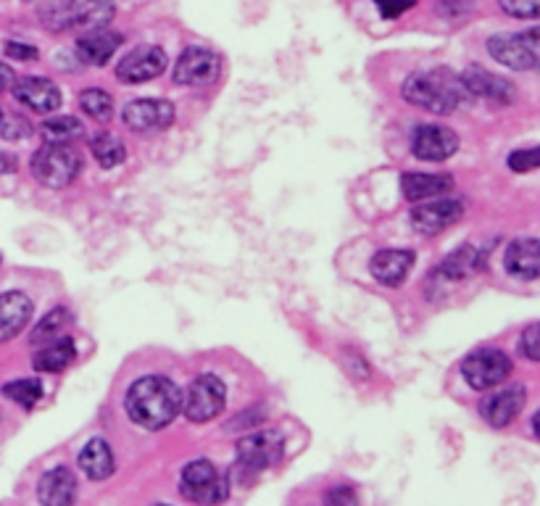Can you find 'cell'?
Segmentation results:
<instances>
[{"label": "cell", "mask_w": 540, "mask_h": 506, "mask_svg": "<svg viewBox=\"0 0 540 506\" xmlns=\"http://www.w3.org/2000/svg\"><path fill=\"white\" fill-rule=\"evenodd\" d=\"M124 406L135 425L161 430L182 412V391L169 377L145 375L130 385Z\"/></svg>", "instance_id": "obj_1"}, {"label": "cell", "mask_w": 540, "mask_h": 506, "mask_svg": "<svg viewBox=\"0 0 540 506\" xmlns=\"http://www.w3.org/2000/svg\"><path fill=\"white\" fill-rule=\"evenodd\" d=\"M404 98L419 109L430 111V114L448 116L467 101L469 93L461 77H454L446 69H438V72L411 74L404 82Z\"/></svg>", "instance_id": "obj_2"}, {"label": "cell", "mask_w": 540, "mask_h": 506, "mask_svg": "<svg viewBox=\"0 0 540 506\" xmlns=\"http://www.w3.org/2000/svg\"><path fill=\"white\" fill-rule=\"evenodd\" d=\"M32 177L51 190L69 188L82 172V156L69 143H45L29 161Z\"/></svg>", "instance_id": "obj_3"}, {"label": "cell", "mask_w": 540, "mask_h": 506, "mask_svg": "<svg viewBox=\"0 0 540 506\" xmlns=\"http://www.w3.org/2000/svg\"><path fill=\"white\" fill-rule=\"evenodd\" d=\"M180 493L193 504H222L230 496V483L209 459H195L182 470Z\"/></svg>", "instance_id": "obj_4"}, {"label": "cell", "mask_w": 540, "mask_h": 506, "mask_svg": "<svg viewBox=\"0 0 540 506\" xmlns=\"http://www.w3.org/2000/svg\"><path fill=\"white\" fill-rule=\"evenodd\" d=\"M488 53L498 64L530 72L538 66V29L530 27L527 32H501L488 40Z\"/></svg>", "instance_id": "obj_5"}, {"label": "cell", "mask_w": 540, "mask_h": 506, "mask_svg": "<svg viewBox=\"0 0 540 506\" xmlns=\"http://www.w3.org/2000/svg\"><path fill=\"white\" fill-rule=\"evenodd\" d=\"M461 375L467 380L469 388L475 391H490L509 380L512 375V359L498 351V348H480L464 359L461 364Z\"/></svg>", "instance_id": "obj_6"}, {"label": "cell", "mask_w": 540, "mask_h": 506, "mask_svg": "<svg viewBox=\"0 0 540 506\" xmlns=\"http://www.w3.org/2000/svg\"><path fill=\"white\" fill-rule=\"evenodd\" d=\"M227 404V388L216 375H201L190 383L182 398V412L190 422H209L219 417Z\"/></svg>", "instance_id": "obj_7"}, {"label": "cell", "mask_w": 540, "mask_h": 506, "mask_svg": "<svg viewBox=\"0 0 540 506\" xmlns=\"http://www.w3.org/2000/svg\"><path fill=\"white\" fill-rule=\"evenodd\" d=\"M238 467L245 472L269 470L285 456V438L280 430H259L240 438L238 443Z\"/></svg>", "instance_id": "obj_8"}, {"label": "cell", "mask_w": 540, "mask_h": 506, "mask_svg": "<svg viewBox=\"0 0 540 506\" xmlns=\"http://www.w3.org/2000/svg\"><path fill=\"white\" fill-rule=\"evenodd\" d=\"M222 72V61L209 48H188L182 51V56L174 64V82L177 85H190V87H203L216 82Z\"/></svg>", "instance_id": "obj_9"}, {"label": "cell", "mask_w": 540, "mask_h": 506, "mask_svg": "<svg viewBox=\"0 0 540 506\" xmlns=\"http://www.w3.org/2000/svg\"><path fill=\"white\" fill-rule=\"evenodd\" d=\"M166 72V53L159 45H145V48H135L132 53L116 64V77L127 85H140V82L156 80Z\"/></svg>", "instance_id": "obj_10"}, {"label": "cell", "mask_w": 540, "mask_h": 506, "mask_svg": "<svg viewBox=\"0 0 540 506\" xmlns=\"http://www.w3.org/2000/svg\"><path fill=\"white\" fill-rule=\"evenodd\" d=\"M459 151V138L456 132L440 124H419L411 132V153L422 161H446Z\"/></svg>", "instance_id": "obj_11"}, {"label": "cell", "mask_w": 540, "mask_h": 506, "mask_svg": "<svg viewBox=\"0 0 540 506\" xmlns=\"http://www.w3.org/2000/svg\"><path fill=\"white\" fill-rule=\"evenodd\" d=\"M122 119L135 132H159L172 127L174 106L161 98H137L124 106Z\"/></svg>", "instance_id": "obj_12"}, {"label": "cell", "mask_w": 540, "mask_h": 506, "mask_svg": "<svg viewBox=\"0 0 540 506\" xmlns=\"http://www.w3.org/2000/svg\"><path fill=\"white\" fill-rule=\"evenodd\" d=\"M461 217H464L461 201L440 198V201L425 203V206H417V209L411 211V225H414V230H417L419 235L432 238V235H440L443 230L456 225Z\"/></svg>", "instance_id": "obj_13"}, {"label": "cell", "mask_w": 540, "mask_h": 506, "mask_svg": "<svg viewBox=\"0 0 540 506\" xmlns=\"http://www.w3.org/2000/svg\"><path fill=\"white\" fill-rule=\"evenodd\" d=\"M14 98L35 114H53L61 106V90L48 77H22L11 85Z\"/></svg>", "instance_id": "obj_14"}, {"label": "cell", "mask_w": 540, "mask_h": 506, "mask_svg": "<svg viewBox=\"0 0 540 506\" xmlns=\"http://www.w3.org/2000/svg\"><path fill=\"white\" fill-rule=\"evenodd\" d=\"M414 261H417V256L409 248H385V251H377L372 256L369 272L385 288H398V285H404Z\"/></svg>", "instance_id": "obj_15"}, {"label": "cell", "mask_w": 540, "mask_h": 506, "mask_svg": "<svg viewBox=\"0 0 540 506\" xmlns=\"http://www.w3.org/2000/svg\"><path fill=\"white\" fill-rule=\"evenodd\" d=\"M461 82H464L469 95L485 98V101L498 103V106H509V103L514 101L512 82L504 80V77H496V74H490L483 66H469L467 72L461 74Z\"/></svg>", "instance_id": "obj_16"}, {"label": "cell", "mask_w": 540, "mask_h": 506, "mask_svg": "<svg viewBox=\"0 0 540 506\" xmlns=\"http://www.w3.org/2000/svg\"><path fill=\"white\" fill-rule=\"evenodd\" d=\"M114 14V0H66L64 3L66 27L69 29H101L114 19Z\"/></svg>", "instance_id": "obj_17"}, {"label": "cell", "mask_w": 540, "mask_h": 506, "mask_svg": "<svg viewBox=\"0 0 540 506\" xmlns=\"http://www.w3.org/2000/svg\"><path fill=\"white\" fill-rule=\"evenodd\" d=\"M32 311H35V304H32V298L24 296L22 290L3 293L0 296V343H8L22 333Z\"/></svg>", "instance_id": "obj_18"}, {"label": "cell", "mask_w": 540, "mask_h": 506, "mask_svg": "<svg viewBox=\"0 0 540 506\" xmlns=\"http://www.w3.org/2000/svg\"><path fill=\"white\" fill-rule=\"evenodd\" d=\"M527 391L522 385H512V388H504V391L493 393L480 404V414H483L485 420L490 422L493 427H506L509 422H514L519 412H522V406H525Z\"/></svg>", "instance_id": "obj_19"}, {"label": "cell", "mask_w": 540, "mask_h": 506, "mask_svg": "<svg viewBox=\"0 0 540 506\" xmlns=\"http://www.w3.org/2000/svg\"><path fill=\"white\" fill-rule=\"evenodd\" d=\"M504 267L509 275L519 280H538L540 275V243L538 238L514 240L504 256Z\"/></svg>", "instance_id": "obj_20"}, {"label": "cell", "mask_w": 540, "mask_h": 506, "mask_svg": "<svg viewBox=\"0 0 540 506\" xmlns=\"http://www.w3.org/2000/svg\"><path fill=\"white\" fill-rule=\"evenodd\" d=\"M37 499L45 506H66L77 501V478L69 467H56L48 470L40 480L37 488Z\"/></svg>", "instance_id": "obj_21"}, {"label": "cell", "mask_w": 540, "mask_h": 506, "mask_svg": "<svg viewBox=\"0 0 540 506\" xmlns=\"http://www.w3.org/2000/svg\"><path fill=\"white\" fill-rule=\"evenodd\" d=\"M122 45V35H116V32H108V29H90L87 35H82L77 40V58H80L82 64L90 66H103L108 58L114 56L116 48Z\"/></svg>", "instance_id": "obj_22"}, {"label": "cell", "mask_w": 540, "mask_h": 506, "mask_svg": "<svg viewBox=\"0 0 540 506\" xmlns=\"http://www.w3.org/2000/svg\"><path fill=\"white\" fill-rule=\"evenodd\" d=\"M454 177L451 174H422L409 172L401 177V190L409 201H427V198H438L448 190H454Z\"/></svg>", "instance_id": "obj_23"}, {"label": "cell", "mask_w": 540, "mask_h": 506, "mask_svg": "<svg viewBox=\"0 0 540 506\" xmlns=\"http://www.w3.org/2000/svg\"><path fill=\"white\" fill-rule=\"evenodd\" d=\"M77 359V343L69 335H58V338L43 343V348L32 356V367L37 372H61Z\"/></svg>", "instance_id": "obj_24"}, {"label": "cell", "mask_w": 540, "mask_h": 506, "mask_svg": "<svg viewBox=\"0 0 540 506\" xmlns=\"http://www.w3.org/2000/svg\"><path fill=\"white\" fill-rule=\"evenodd\" d=\"M483 264H485L483 251H477L475 246H461L459 251L451 253V256L440 264L435 275H443L446 280L456 282V280H464V277L477 275V272L483 269Z\"/></svg>", "instance_id": "obj_25"}, {"label": "cell", "mask_w": 540, "mask_h": 506, "mask_svg": "<svg viewBox=\"0 0 540 506\" xmlns=\"http://www.w3.org/2000/svg\"><path fill=\"white\" fill-rule=\"evenodd\" d=\"M80 470L90 480H106L114 475V454L103 438H93L80 454Z\"/></svg>", "instance_id": "obj_26"}, {"label": "cell", "mask_w": 540, "mask_h": 506, "mask_svg": "<svg viewBox=\"0 0 540 506\" xmlns=\"http://www.w3.org/2000/svg\"><path fill=\"white\" fill-rule=\"evenodd\" d=\"M69 325H72V311L66 309V306H58V309L48 311V314L37 322L29 340H32V346H43L48 340L64 335V330Z\"/></svg>", "instance_id": "obj_27"}, {"label": "cell", "mask_w": 540, "mask_h": 506, "mask_svg": "<svg viewBox=\"0 0 540 506\" xmlns=\"http://www.w3.org/2000/svg\"><path fill=\"white\" fill-rule=\"evenodd\" d=\"M90 148H93V156L95 161L101 164V169H114L127 159V148H124L122 140L111 135V132L95 135V138L90 140Z\"/></svg>", "instance_id": "obj_28"}, {"label": "cell", "mask_w": 540, "mask_h": 506, "mask_svg": "<svg viewBox=\"0 0 540 506\" xmlns=\"http://www.w3.org/2000/svg\"><path fill=\"white\" fill-rule=\"evenodd\" d=\"M80 109L95 122H108L114 116V98L106 90L90 87V90L80 93Z\"/></svg>", "instance_id": "obj_29"}, {"label": "cell", "mask_w": 540, "mask_h": 506, "mask_svg": "<svg viewBox=\"0 0 540 506\" xmlns=\"http://www.w3.org/2000/svg\"><path fill=\"white\" fill-rule=\"evenodd\" d=\"M3 396L11 398L14 404L24 406V409H35L37 401L43 398V383L32 380V377H22V380L3 385Z\"/></svg>", "instance_id": "obj_30"}, {"label": "cell", "mask_w": 540, "mask_h": 506, "mask_svg": "<svg viewBox=\"0 0 540 506\" xmlns=\"http://www.w3.org/2000/svg\"><path fill=\"white\" fill-rule=\"evenodd\" d=\"M82 135V122L74 116H56L43 124V138L48 143H72Z\"/></svg>", "instance_id": "obj_31"}, {"label": "cell", "mask_w": 540, "mask_h": 506, "mask_svg": "<svg viewBox=\"0 0 540 506\" xmlns=\"http://www.w3.org/2000/svg\"><path fill=\"white\" fill-rule=\"evenodd\" d=\"M29 135H32V122L27 116L19 114V111L0 109V138L16 143V140H24Z\"/></svg>", "instance_id": "obj_32"}, {"label": "cell", "mask_w": 540, "mask_h": 506, "mask_svg": "<svg viewBox=\"0 0 540 506\" xmlns=\"http://www.w3.org/2000/svg\"><path fill=\"white\" fill-rule=\"evenodd\" d=\"M540 325L538 322H533V325L525 327V333H522V338H519V354L525 356L527 362H538L540 359Z\"/></svg>", "instance_id": "obj_33"}, {"label": "cell", "mask_w": 540, "mask_h": 506, "mask_svg": "<svg viewBox=\"0 0 540 506\" xmlns=\"http://www.w3.org/2000/svg\"><path fill=\"white\" fill-rule=\"evenodd\" d=\"M498 6L517 19H535L540 14V0H498Z\"/></svg>", "instance_id": "obj_34"}, {"label": "cell", "mask_w": 540, "mask_h": 506, "mask_svg": "<svg viewBox=\"0 0 540 506\" xmlns=\"http://www.w3.org/2000/svg\"><path fill=\"white\" fill-rule=\"evenodd\" d=\"M509 167L514 172H533L538 169V148H522V151H514L509 156Z\"/></svg>", "instance_id": "obj_35"}, {"label": "cell", "mask_w": 540, "mask_h": 506, "mask_svg": "<svg viewBox=\"0 0 540 506\" xmlns=\"http://www.w3.org/2000/svg\"><path fill=\"white\" fill-rule=\"evenodd\" d=\"M380 8L382 19H396V16L406 14L409 8L417 6V0H375Z\"/></svg>", "instance_id": "obj_36"}, {"label": "cell", "mask_w": 540, "mask_h": 506, "mask_svg": "<svg viewBox=\"0 0 540 506\" xmlns=\"http://www.w3.org/2000/svg\"><path fill=\"white\" fill-rule=\"evenodd\" d=\"M6 56L14 58V61H35L40 53H37V48H32V45L6 43Z\"/></svg>", "instance_id": "obj_37"}, {"label": "cell", "mask_w": 540, "mask_h": 506, "mask_svg": "<svg viewBox=\"0 0 540 506\" xmlns=\"http://www.w3.org/2000/svg\"><path fill=\"white\" fill-rule=\"evenodd\" d=\"M324 501L327 504H356V493H353L351 485H338L324 496Z\"/></svg>", "instance_id": "obj_38"}, {"label": "cell", "mask_w": 540, "mask_h": 506, "mask_svg": "<svg viewBox=\"0 0 540 506\" xmlns=\"http://www.w3.org/2000/svg\"><path fill=\"white\" fill-rule=\"evenodd\" d=\"M14 69L8 64H0V93H6V90H11V85H14Z\"/></svg>", "instance_id": "obj_39"}, {"label": "cell", "mask_w": 540, "mask_h": 506, "mask_svg": "<svg viewBox=\"0 0 540 506\" xmlns=\"http://www.w3.org/2000/svg\"><path fill=\"white\" fill-rule=\"evenodd\" d=\"M14 169H16V161L0 153V172H14Z\"/></svg>", "instance_id": "obj_40"}]
</instances>
